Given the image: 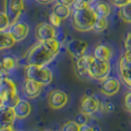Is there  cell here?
<instances>
[{"label": "cell", "instance_id": "5", "mask_svg": "<svg viewBox=\"0 0 131 131\" xmlns=\"http://www.w3.org/2000/svg\"><path fill=\"white\" fill-rule=\"evenodd\" d=\"M118 71L123 82L131 88V52H125L120 57Z\"/></svg>", "mask_w": 131, "mask_h": 131}, {"label": "cell", "instance_id": "12", "mask_svg": "<svg viewBox=\"0 0 131 131\" xmlns=\"http://www.w3.org/2000/svg\"><path fill=\"white\" fill-rule=\"evenodd\" d=\"M99 109L98 100L93 96H84L80 102V112L90 115L95 114Z\"/></svg>", "mask_w": 131, "mask_h": 131}, {"label": "cell", "instance_id": "15", "mask_svg": "<svg viewBox=\"0 0 131 131\" xmlns=\"http://www.w3.org/2000/svg\"><path fill=\"white\" fill-rule=\"evenodd\" d=\"M42 86L43 85L38 83L37 81L26 78V81L24 83V91H25V94L27 95V97H28V98H36L41 93Z\"/></svg>", "mask_w": 131, "mask_h": 131}, {"label": "cell", "instance_id": "6", "mask_svg": "<svg viewBox=\"0 0 131 131\" xmlns=\"http://www.w3.org/2000/svg\"><path fill=\"white\" fill-rule=\"evenodd\" d=\"M5 12L10 18L11 26L16 24L24 10V0H5Z\"/></svg>", "mask_w": 131, "mask_h": 131}, {"label": "cell", "instance_id": "4", "mask_svg": "<svg viewBox=\"0 0 131 131\" xmlns=\"http://www.w3.org/2000/svg\"><path fill=\"white\" fill-rule=\"evenodd\" d=\"M111 72V64L110 61L97 59L94 57L92 63L89 68V74L91 78L96 80L104 81L106 78H108Z\"/></svg>", "mask_w": 131, "mask_h": 131}, {"label": "cell", "instance_id": "8", "mask_svg": "<svg viewBox=\"0 0 131 131\" xmlns=\"http://www.w3.org/2000/svg\"><path fill=\"white\" fill-rule=\"evenodd\" d=\"M93 59H94V56H91V55H83L82 57L77 59L75 69H77V74L80 77L91 78L89 74V68H90Z\"/></svg>", "mask_w": 131, "mask_h": 131}, {"label": "cell", "instance_id": "2", "mask_svg": "<svg viewBox=\"0 0 131 131\" xmlns=\"http://www.w3.org/2000/svg\"><path fill=\"white\" fill-rule=\"evenodd\" d=\"M98 16L92 6H89L81 10H73L71 14L72 26L77 30L81 32L91 30Z\"/></svg>", "mask_w": 131, "mask_h": 131}, {"label": "cell", "instance_id": "13", "mask_svg": "<svg viewBox=\"0 0 131 131\" xmlns=\"http://www.w3.org/2000/svg\"><path fill=\"white\" fill-rule=\"evenodd\" d=\"M16 115L14 109L11 107H7L5 105L0 107V128L12 126Z\"/></svg>", "mask_w": 131, "mask_h": 131}, {"label": "cell", "instance_id": "19", "mask_svg": "<svg viewBox=\"0 0 131 131\" xmlns=\"http://www.w3.org/2000/svg\"><path fill=\"white\" fill-rule=\"evenodd\" d=\"M15 43H16V40L12 36L9 30L0 29V50L11 48Z\"/></svg>", "mask_w": 131, "mask_h": 131}, {"label": "cell", "instance_id": "27", "mask_svg": "<svg viewBox=\"0 0 131 131\" xmlns=\"http://www.w3.org/2000/svg\"><path fill=\"white\" fill-rule=\"evenodd\" d=\"M80 125H78L75 121H69L63 125L62 131H79Z\"/></svg>", "mask_w": 131, "mask_h": 131}, {"label": "cell", "instance_id": "32", "mask_svg": "<svg viewBox=\"0 0 131 131\" xmlns=\"http://www.w3.org/2000/svg\"><path fill=\"white\" fill-rule=\"evenodd\" d=\"M110 1L114 6L117 7V8H120L122 6L126 5L127 3H129L131 0H110Z\"/></svg>", "mask_w": 131, "mask_h": 131}, {"label": "cell", "instance_id": "22", "mask_svg": "<svg viewBox=\"0 0 131 131\" xmlns=\"http://www.w3.org/2000/svg\"><path fill=\"white\" fill-rule=\"evenodd\" d=\"M119 18L126 24H131V1L126 5L119 8L118 11Z\"/></svg>", "mask_w": 131, "mask_h": 131}, {"label": "cell", "instance_id": "20", "mask_svg": "<svg viewBox=\"0 0 131 131\" xmlns=\"http://www.w3.org/2000/svg\"><path fill=\"white\" fill-rule=\"evenodd\" d=\"M93 9H94L95 13L97 14V16L102 17V18H108L111 15V12H112V8H111L109 3L103 2V1L95 4Z\"/></svg>", "mask_w": 131, "mask_h": 131}, {"label": "cell", "instance_id": "9", "mask_svg": "<svg viewBox=\"0 0 131 131\" xmlns=\"http://www.w3.org/2000/svg\"><path fill=\"white\" fill-rule=\"evenodd\" d=\"M87 47L88 44L86 41L81 39H73L71 42H69L67 49L73 58L78 59L83 55H85V51L87 49Z\"/></svg>", "mask_w": 131, "mask_h": 131}, {"label": "cell", "instance_id": "30", "mask_svg": "<svg viewBox=\"0 0 131 131\" xmlns=\"http://www.w3.org/2000/svg\"><path fill=\"white\" fill-rule=\"evenodd\" d=\"M49 21H50V24H51L53 27H60L61 22H62V19L59 18L56 14H54V13L52 12L49 16Z\"/></svg>", "mask_w": 131, "mask_h": 131}, {"label": "cell", "instance_id": "38", "mask_svg": "<svg viewBox=\"0 0 131 131\" xmlns=\"http://www.w3.org/2000/svg\"><path fill=\"white\" fill-rule=\"evenodd\" d=\"M38 2L40 3H42V4H47V3H50V2H52L53 0H37Z\"/></svg>", "mask_w": 131, "mask_h": 131}, {"label": "cell", "instance_id": "34", "mask_svg": "<svg viewBox=\"0 0 131 131\" xmlns=\"http://www.w3.org/2000/svg\"><path fill=\"white\" fill-rule=\"evenodd\" d=\"M75 1H77V0H57L58 3H61V4H64V5H67V6H70V7L73 5Z\"/></svg>", "mask_w": 131, "mask_h": 131}, {"label": "cell", "instance_id": "11", "mask_svg": "<svg viewBox=\"0 0 131 131\" xmlns=\"http://www.w3.org/2000/svg\"><path fill=\"white\" fill-rule=\"evenodd\" d=\"M48 102L52 109H61V108L65 107L68 103V95L64 91L57 89L50 93Z\"/></svg>", "mask_w": 131, "mask_h": 131}, {"label": "cell", "instance_id": "37", "mask_svg": "<svg viewBox=\"0 0 131 131\" xmlns=\"http://www.w3.org/2000/svg\"><path fill=\"white\" fill-rule=\"evenodd\" d=\"M0 131H14L12 126H8V127H3V128H0Z\"/></svg>", "mask_w": 131, "mask_h": 131}, {"label": "cell", "instance_id": "16", "mask_svg": "<svg viewBox=\"0 0 131 131\" xmlns=\"http://www.w3.org/2000/svg\"><path fill=\"white\" fill-rule=\"evenodd\" d=\"M17 93V86L14 81L8 77L0 78V94L1 96H6L9 94Z\"/></svg>", "mask_w": 131, "mask_h": 131}, {"label": "cell", "instance_id": "24", "mask_svg": "<svg viewBox=\"0 0 131 131\" xmlns=\"http://www.w3.org/2000/svg\"><path fill=\"white\" fill-rule=\"evenodd\" d=\"M3 105H5L7 107H11L14 108L17 105V103L20 101V98L18 96V93H13V94H9L3 96Z\"/></svg>", "mask_w": 131, "mask_h": 131}, {"label": "cell", "instance_id": "26", "mask_svg": "<svg viewBox=\"0 0 131 131\" xmlns=\"http://www.w3.org/2000/svg\"><path fill=\"white\" fill-rule=\"evenodd\" d=\"M1 63L3 64L4 68H5L8 71H12V70L16 67V64H17L16 60H15L13 57H10V56L4 57V58H3V60L1 61Z\"/></svg>", "mask_w": 131, "mask_h": 131}, {"label": "cell", "instance_id": "18", "mask_svg": "<svg viewBox=\"0 0 131 131\" xmlns=\"http://www.w3.org/2000/svg\"><path fill=\"white\" fill-rule=\"evenodd\" d=\"M93 56L97 59H102V60H108L110 61V59L113 56V49L105 44H101L98 45L95 49H94V53Z\"/></svg>", "mask_w": 131, "mask_h": 131}, {"label": "cell", "instance_id": "14", "mask_svg": "<svg viewBox=\"0 0 131 131\" xmlns=\"http://www.w3.org/2000/svg\"><path fill=\"white\" fill-rule=\"evenodd\" d=\"M29 27L26 23H16L14 25L10 26L9 31L12 34V36L17 41H22L26 38L28 34Z\"/></svg>", "mask_w": 131, "mask_h": 131}, {"label": "cell", "instance_id": "28", "mask_svg": "<svg viewBox=\"0 0 131 131\" xmlns=\"http://www.w3.org/2000/svg\"><path fill=\"white\" fill-rule=\"evenodd\" d=\"M75 122H77L78 125H84V124H86L88 121V115L86 114H84V113H80V114H78L77 115V117H75V120H74Z\"/></svg>", "mask_w": 131, "mask_h": 131}, {"label": "cell", "instance_id": "29", "mask_svg": "<svg viewBox=\"0 0 131 131\" xmlns=\"http://www.w3.org/2000/svg\"><path fill=\"white\" fill-rule=\"evenodd\" d=\"M72 6H73V10H81V9L91 6V4H89L85 0H77Z\"/></svg>", "mask_w": 131, "mask_h": 131}, {"label": "cell", "instance_id": "41", "mask_svg": "<svg viewBox=\"0 0 131 131\" xmlns=\"http://www.w3.org/2000/svg\"><path fill=\"white\" fill-rule=\"evenodd\" d=\"M45 131H54V130H45Z\"/></svg>", "mask_w": 131, "mask_h": 131}, {"label": "cell", "instance_id": "35", "mask_svg": "<svg viewBox=\"0 0 131 131\" xmlns=\"http://www.w3.org/2000/svg\"><path fill=\"white\" fill-rule=\"evenodd\" d=\"M7 74H8V71H7L5 68H4L3 64L0 62V78L5 77Z\"/></svg>", "mask_w": 131, "mask_h": 131}, {"label": "cell", "instance_id": "33", "mask_svg": "<svg viewBox=\"0 0 131 131\" xmlns=\"http://www.w3.org/2000/svg\"><path fill=\"white\" fill-rule=\"evenodd\" d=\"M125 52H131V32H128L124 40Z\"/></svg>", "mask_w": 131, "mask_h": 131}, {"label": "cell", "instance_id": "7", "mask_svg": "<svg viewBox=\"0 0 131 131\" xmlns=\"http://www.w3.org/2000/svg\"><path fill=\"white\" fill-rule=\"evenodd\" d=\"M35 37L38 41H45L56 37V29L51 24L40 23L35 28Z\"/></svg>", "mask_w": 131, "mask_h": 131}, {"label": "cell", "instance_id": "3", "mask_svg": "<svg viewBox=\"0 0 131 131\" xmlns=\"http://www.w3.org/2000/svg\"><path fill=\"white\" fill-rule=\"evenodd\" d=\"M25 77L42 85H48L53 80L52 71L45 66L27 65L25 69Z\"/></svg>", "mask_w": 131, "mask_h": 131}, {"label": "cell", "instance_id": "39", "mask_svg": "<svg viewBox=\"0 0 131 131\" xmlns=\"http://www.w3.org/2000/svg\"><path fill=\"white\" fill-rule=\"evenodd\" d=\"M1 106H3V98H2V96H1V94H0V107Z\"/></svg>", "mask_w": 131, "mask_h": 131}, {"label": "cell", "instance_id": "42", "mask_svg": "<svg viewBox=\"0 0 131 131\" xmlns=\"http://www.w3.org/2000/svg\"><path fill=\"white\" fill-rule=\"evenodd\" d=\"M36 131H39V130H36Z\"/></svg>", "mask_w": 131, "mask_h": 131}, {"label": "cell", "instance_id": "40", "mask_svg": "<svg viewBox=\"0 0 131 131\" xmlns=\"http://www.w3.org/2000/svg\"><path fill=\"white\" fill-rule=\"evenodd\" d=\"M85 1H86V2H88L89 4H93V3L95 2V0H85Z\"/></svg>", "mask_w": 131, "mask_h": 131}, {"label": "cell", "instance_id": "25", "mask_svg": "<svg viewBox=\"0 0 131 131\" xmlns=\"http://www.w3.org/2000/svg\"><path fill=\"white\" fill-rule=\"evenodd\" d=\"M10 26H11V22H10V18L7 15V13L5 11L0 12V29L5 30Z\"/></svg>", "mask_w": 131, "mask_h": 131}, {"label": "cell", "instance_id": "23", "mask_svg": "<svg viewBox=\"0 0 131 131\" xmlns=\"http://www.w3.org/2000/svg\"><path fill=\"white\" fill-rule=\"evenodd\" d=\"M108 20L107 18H102V17H98L96 22L93 26L92 30H94L95 32H102L105 29L108 27Z\"/></svg>", "mask_w": 131, "mask_h": 131}, {"label": "cell", "instance_id": "21", "mask_svg": "<svg viewBox=\"0 0 131 131\" xmlns=\"http://www.w3.org/2000/svg\"><path fill=\"white\" fill-rule=\"evenodd\" d=\"M52 12L54 14H56L59 18H61L62 20H65L67 18H69L71 14L70 6L64 5V4H61V3H58V2L54 5Z\"/></svg>", "mask_w": 131, "mask_h": 131}, {"label": "cell", "instance_id": "1", "mask_svg": "<svg viewBox=\"0 0 131 131\" xmlns=\"http://www.w3.org/2000/svg\"><path fill=\"white\" fill-rule=\"evenodd\" d=\"M57 56L52 50L46 45L44 41L32 46L26 55V62L27 65L46 66Z\"/></svg>", "mask_w": 131, "mask_h": 131}, {"label": "cell", "instance_id": "17", "mask_svg": "<svg viewBox=\"0 0 131 131\" xmlns=\"http://www.w3.org/2000/svg\"><path fill=\"white\" fill-rule=\"evenodd\" d=\"M13 109L15 112L16 117L18 118H25L31 112V107H30L29 103L25 100H20Z\"/></svg>", "mask_w": 131, "mask_h": 131}, {"label": "cell", "instance_id": "36", "mask_svg": "<svg viewBox=\"0 0 131 131\" xmlns=\"http://www.w3.org/2000/svg\"><path fill=\"white\" fill-rule=\"evenodd\" d=\"M79 131H94V129H93L91 126L87 125V124H84V125L80 126Z\"/></svg>", "mask_w": 131, "mask_h": 131}, {"label": "cell", "instance_id": "10", "mask_svg": "<svg viewBox=\"0 0 131 131\" xmlns=\"http://www.w3.org/2000/svg\"><path fill=\"white\" fill-rule=\"evenodd\" d=\"M120 82L116 77H108L102 82L101 85V92L106 96H114L119 91Z\"/></svg>", "mask_w": 131, "mask_h": 131}, {"label": "cell", "instance_id": "31", "mask_svg": "<svg viewBox=\"0 0 131 131\" xmlns=\"http://www.w3.org/2000/svg\"><path fill=\"white\" fill-rule=\"evenodd\" d=\"M123 106H124V109L128 113H131V92L127 93L125 95L124 100H123Z\"/></svg>", "mask_w": 131, "mask_h": 131}]
</instances>
